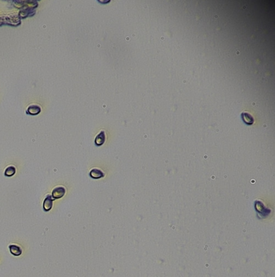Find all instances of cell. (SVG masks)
I'll return each instance as SVG.
<instances>
[{"label": "cell", "mask_w": 275, "mask_h": 277, "mask_svg": "<svg viewBox=\"0 0 275 277\" xmlns=\"http://www.w3.org/2000/svg\"><path fill=\"white\" fill-rule=\"evenodd\" d=\"M3 25L7 24L12 26H17L21 25V18L16 15H10L8 16H3Z\"/></svg>", "instance_id": "6da1fadb"}, {"label": "cell", "mask_w": 275, "mask_h": 277, "mask_svg": "<svg viewBox=\"0 0 275 277\" xmlns=\"http://www.w3.org/2000/svg\"><path fill=\"white\" fill-rule=\"evenodd\" d=\"M65 192H66V189L63 186H59V187H56V189H54L53 191H52V199L55 200V199H61L62 197L65 194Z\"/></svg>", "instance_id": "7a4b0ae2"}, {"label": "cell", "mask_w": 275, "mask_h": 277, "mask_svg": "<svg viewBox=\"0 0 275 277\" xmlns=\"http://www.w3.org/2000/svg\"><path fill=\"white\" fill-rule=\"evenodd\" d=\"M35 9L29 8H23L21 9L19 13H18V16L21 18H25L28 16H32L35 14Z\"/></svg>", "instance_id": "3957f363"}, {"label": "cell", "mask_w": 275, "mask_h": 277, "mask_svg": "<svg viewBox=\"0 0 275 277\" xmlns=\"http://www.w3.org/2000/svg\"><path fill=\"white\" fill-rule=\"evenodd\" d=\"M42 111V108L40 106L37 104H32L29 106V107L26 110V113L29 115H38Z\"/></svg>", "instance_id": "277c9868"}, {"label": "cell", "mask_w": 275, "mask_h": 277, "mask_svg": "<svg viewBox=\"0 0 275 277\" xmlns=\"http://www.w3.org/2000/svg\"><path fill=\"white\" fill-rule=\"evenodd\" d=\"M106 140V134H105L104 130H102L101 132L97 135L94 140V143L96 145H102L105 142Z\"/></svg>", "instance_id": "5b68a950"}, {"label": "cell", "mask_w": 275, "mask_h": 277, "mask_svg": "<svg viewBox=\"0 0 275 277\" xmlns=\"http://www.w3.org/2000/svg\"><path fill=\"white\" fill-rule=\"evenodd\" d=\"M53 200L52 197L51 195H48L46 197L43 202V210L45 211H50L51 209L52 208L53 206Z\"/></svg>", "instance_id": "8992f818"}, {"label": "cell", "mask_w": 275, "mask_h": 277, "mask_svg": "<svg viewBox=\"0 0 275 277\" xmlns=\"http://www.w3.org/2000/svg\"><path fill=\"white\" fill-rule=\"evenodd\" d=\"M90 177L93 179H100L104 176V173L102 171L98 168H93L90 172Z\"/></svg>", "instance_id": "52a82bcc"}, {"label": "cell", "mask_w": 275, "mask_h": 277, "mask_svg": "<svg viewBox=\"0 0 275 277\" xmlns=\"http://www.w3.org/2000/svg\"><path fill=\"white\" fill-rule=\"evenodd\" d=\"M241 116H242L243 121H244L246 124H247V125H252V124L254 123V118H253V116H252V115L250 114L249 112H242Z\"/></svg>", "instance_id": "ba28073f"}, {"label": "cell", "mask_w": 275, "mask_h": 277, "mask_svg": "<svg viewBox=\"0 0 275 277\" xmlns=\"http://www.w3.org/2000/svg\"><path fill=\"white\" fill-rule=\"evenodd\" d=\"M38 5V1H31V0H26V1H21V6L23 8H36Z\"/></svg>", "instance_id": "9c48e42d"}, {"label": "cell", "mask_w": 275, "mask_h": 277, "mask_svg": "<svg viewBox=\"0 0 275 277\" xmlns=\"http://www.w3.org/2000/svg\"><path fill=\"white\" fill-rule=\"evenodd\" d=\"M9 249H10L11 254H13L14 256H20L22 254V249L15 245H10Z\"/></svg>", "instance_id": "30bf717a"}, {"label": "cell", "mask_w": 275, "mask_h": 277, "mask_svg": "<svg viewBox=\"0 0 275 277\" xmlns=\"http://www.w3.org/2000/svg\"><path fill=\"white\" fill-rule=\"evenodd\" d=\"M15 168L14 166H9L6 168L5 172H4V175L6 176H12L15 175Z\"/></svg>", "instance_id": "8fae6325"}]
</instances>
